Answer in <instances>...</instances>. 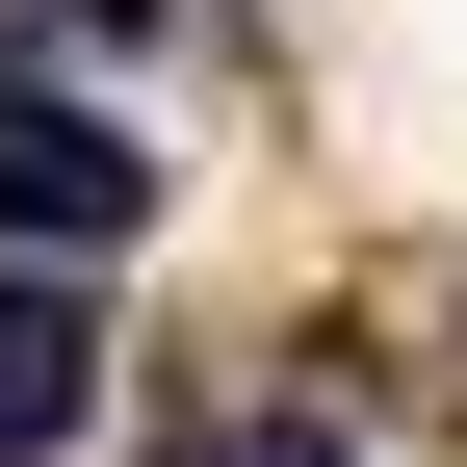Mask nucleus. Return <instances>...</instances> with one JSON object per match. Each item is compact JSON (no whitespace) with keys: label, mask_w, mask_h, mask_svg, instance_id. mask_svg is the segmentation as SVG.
<instances>
[{"label":"nucleus","mask_w":467,"mask_h":467,"mask_svg":"<svg viewBox=\"0 0 467 467\" xmlns=\"http://www.w3.org/2000/svg\"><path fill=\"white\" fill-rule=\"evenodd\" d=\"M208 467H337V441H208Z\"/></svg>","instance_id":"obj_4"},{"label":"nucleus","mask_w":467,"mask_h":467,"mask_svg":"<svg viewBox=\"0 0 467 467\" xmlns=\"http://www.w3.org/2000/svg\"><path fill=\"white\" fill-rule=\"evenodd\" d=\"M78 416H104V337H78V260H26V285H0V467H52Z\"/></svg>","instance_id":"obj_2"},{"label":"nucleus","mask_w":467,"mask_h":467,"mask_svg":"<svg viewBox=\"0 0 467 467\" xmlns=\"http://www.w3.org/2000/svg\"><path fill=\"white\" fill-rule=\"evenodd\" d=\"M156 234V156L104 104H0V260H130Z\"/></svg>","instance_id":"obj_1"},{"label":"nucleus","mask_w":467,"mask_h":467,"mask_svg":"<svg viewBox=\"0 0 467 467\" xmlns=\"http://www.w3.org/2000/svg\"><path fill=\"white\" fill-rule=\"evenodd\" d=\"M52 26H182V0H52Z\"/></svg>","instance_id":"obj_3"}]
</instances>
